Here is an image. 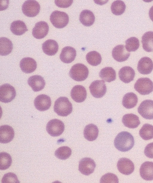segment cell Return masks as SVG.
Instances as JSON below:
<instances>
[{"label":"cell","instance_id":"1","mask_svg":"<svg viewBox=\"0 0 153 183\" xmlns=\"http://www.w3.org/2000/svg\"><path fill=\"white\" fill-rule=\"evenodd\" d=\"M114 144L115 148L119 151H127L134 146V139L130 133L126 131H122L119 133L115 138Z\"/></svg>","mask_w":153,"mask_h":183},{"label":"cell","instance_id":"2","mask_svg":"<svg viewBox=\"0 0 153 183\" xmlns=\"http://www.w3.org/2000/svg\"><path fill=\"white\" fill-rule=\"evenodd\" d=\"M53 109L58 115L66 117L72 112L73 107L68 98L61 97L55 101Z\"/></svg>","mask_w":153,"mask_h":183},{"label":"cell","instance_id":"3","mask_svg":"<svg viewBox=\"0 0 153 183\" xmlns=\"http://www.w3.org/2000/svg\"><path fill=\"white\" fill-rule=\"evenodd\" d=\"M89 70L87 67L84 64L78 63L71 67L69 75L73 80L77 81H82L88 77Z\"/></svg>","mask_w":153,"mask_h":183},{"label":"cell","instance_id":"4","mask_svg":"<svg viewBox=\"0 0 153 183\" xmlns=\"http://www.w3.org/2000/svg\"><path fill=\"white\" fill-rule=\"evenodd\" d=\"M50 19L52 25L58 28L65 27L69 21L68 15L66 13L58 10L53 11L50 15Z\"/></svg>","mask_w":153,"mask_h":183},{"label":"cell","instance_id":"5","mask_svg":"<svg viewBox=\"0 0 153 183\" xmlns=\"http://www.w3.org/2000/svg\"><path fill=\"white\" fill-rule=\"evenodd\" d=\"M135 90L141 95H147L153 91V82L147 77L139 78L134 84Z\"/></svg>","mask_w":153,"mask_h":183},{"label":"cell","instance_id":"6","mask_svg":"<svg viewBox=\"0 0 153 183\" xmlns=\"http://www.w3.org/2000/svg\"><path fill=\"white\" fill-rule=\"evenodd\" d=\"M46 130L51 136L56 137L60 135L65 130V125L61 120L56 119L50 120L47 123Z\"/></svg>","mask_w":153,"mask_h":183},{"label":"cell","instance_id":"7","mask_svg":"<svg viewBox=\"0 0 153 183\" xmlns=\"http://www.w3.org/2000/svg\"><path fill=\"white\" fill-rule=\"evenodd\" d=\"M16 92L14 88L8 83L1 85L0 87V101L3 103H8L15 98Z\"/></svg>","mask_w":153,"mask_h":183},{"label":"cell","instance_id":"8","mask_svg":"<svg viewBox=\"0 0 153 183\" xmlns=\"http://www.w3.org/2000/svg\"><path fill=\"white\" fill-rule=\"evenodd\" d=\"M40 9L39 3L35 0H29L25 1L22 6V10L26 16L33 17L39 13Z\"/></svg>","mask_w":153,"mask_h":183},{"label":"cell","instance_id":"9","mask_svg":"<svg viewBox=\"0 0 153 183\" xmlns=\"http://www.w3.org/2000/svg\"><path fill=\"white\" fill-rule=\"evenodd\" d=\"M89 89L91 95L94 97L100 98L105 94L106 87L103 80H96L90 84Z\"/></svg>","mask_w":153,"mask_h":183},{"label":"cell","instance_id":"10","mask_svg":"<svg viewBox=\"0 0 153 183\" xmlns=\"http://www.w3.org/2000/svg\"><path fill=\"white\" fill-rule=\"evenodd\" d=\"M137 111L144 118L153 119V100H146L142 101L139 106Z\"/></svg>","mask_w":153,"mask_h":183},{"label":"cell","instance_id":"11","mask_svg":"<svg viewBox=\"0 0 153 183\" xmlns=\"http://www.w3.org/2000/svg\"><path fill=\"white\" fill-rule=\"evenodd\" d=\"M96 166L95 163L93 159L85 157L80 161L79 170L83 174L88 176L94 172Z\"/></svg>","mask_w":153,"mask_h":183},{"label":"cell","instance_id":"12","mask_svg":"<svg viewBox=\"0 0 153 183\" xmlns=\"http://www.w3.org/2000/svg\"><path fill=\"white\" fill-rule=\"evenodd\" d=\"M117 167L119 171L125 175L131 174L134 170L133 163L130 159L126 158L120 159L117 162Z\"/></svg>","mask_w":153,"mask_h":183},{"label":"cell","instance_id":"13","mask_svg":"<svg viewBox=\"0 0 153 183\" xmlns=\"http://www.w3.org/2000/svg\"><path fill=\"white\" fill-rule=\"evenodd\" d=\"M34 103L37 109L40 111H44L50 108L51 101L49 96L46 94H41L36 97Z\"/></svg>","mask_w":153,"mask_h":183},{"label":"cell","instance_id":"14","mask_svg":"<svg viewBox=\"0 0 153 183\" xmlns=\"http://www.w3.org/2000/svg\"><path fill=\"white\" fill-rule=\"evenodd\" d=\"M49 26L46 22L40 21L36 23L32 29V34L37 39H41L45 37L48 33Z\"/></svg>","mask_w":153,"mask_h":183},{"label":"cell","instance_id":"15","mask_svg":"<svg viewBox=\"0 0 153 183\" xmlns=\"http://www.w3.org/2000/svg\"><path fill=\"white\" fill-rule=\"evenodd\" d=\"M130 53L126 49L123 45H118L115 46L112 52L114 59L119 62H122L127 60L130 56Z\"/></svg>","mask_w":153,"mask_h":183},{"label":"cell","instance_id":"16","mask_svg":"<svg viewBox=\"0 0 153 183\" xmlns=\"http://www.w3.org/2000/svg\"><path fill=\"white\" fill-rule=\"evenodd\" d=\"M137 69L139 72L142 74L148 75L150 74L153 69V62L149 57H144L139 61Z\"/></svg>","mask_w":153,"mask_h":183},{"label":"cell","instance_id":"17","mask_svg":"<svg viewBox=\"0 0 153 183\" xmlns=\"http://www.w3.org/2000/svg\"><path fill=\"white\" fill-rule=\"evenodd\" d=\"M15 135L14 131L11 126L8 125H3L0 127V142L6 144L11 142Z\"/></svg>","mask_w":153,"mask_h":183},{"label":"cell","instance_id":"18","mask_svg":"<svg viewBox=\"0 0 153 183\" xmlns=\"http://www.w3.org/2000/svg\"><path fill=\"white\" fill-rule=\"evenodd\" d=\"M71 96L74 100L77 103H81L85 100L87 97L85 88L82 85H76L72 89Z\"/></svg>","mask_w":153,"mask_h":183},{"label":"cell","instance_id":"19","mask_svg":"<svg viewBox=\"0 0 153 183\" xmlns=\"http://www.w3.org/2000/svg\"><path fill=\"white\" fill-rule=\"evenodd\" d=\"M76 56V51L74 48L70 46H66L62 49L59 58L63 62L69 63L75 60Z\"/></svg>","mask_w":153,"mask_h":183},{"label":"cell","instance_id":"20","mask_svg":"<svg viewBox=\"0 0 153 183\" xmlns=\"http://www.w3.org/2000/svg\"><path fill=\"white\" fill-rule=\"evenodd\" d=\"M27 83L35 92L42 90L44 88L45 84L43 77L38 75H33L29 77L27 80Z\"/></svg>","mask_w":153,"mask_h":183},{"label":"cell","instance_id":"21","mask_svg":"<svg viewBox=\"0 0 153 183\" xmlns=\"http://www.w3.org/2000/svg\"><path fill=\"white\" fill-rule=\"evenodd\" d=\"M140 173L141 177L146 181L153 180V162L146 161L142 164Z\"/></svg>","mask_w":153,"mask_h":183},{"label":"cell","instance_id":"22","mask_svg":"<svg viewBox=\"0 0 153 183\" xmlns=\"http://www.w3.org/2000/svg\"><path fill=\"white\" fill-rule=\"evenodd\" d=\"M20 67L22 71L27 74L33 72L37 68L36 61L30 57L23 58L20 62Z\"/></svg>","mask_w":153,"mask_h":183},{"label":"cell","instance_id":"23","mask_svg":"<svg viewBox=\"0 0 153 183\" xmlns=\"http://www.w3.org/2000/svg\"><path fill=\"white\" fill-rule=\"evenodd\" d=\"M134 69L129 66H125L120 69L119 72V78L123 82L128 83L134 80L135 76Z\"/></svg>","mask_w":153,"mask_h":183},{"label":"cell","instance_id":"24","mask_svg":"<svg viewBox=\"0 0 153 183\" xmlns=\"http://www.w3.org/2000/svg\"><path fill=\"white\" fill-rule=\"evenodd\" d=\"M122 122L125 126L130 128H136L140 123L139 117L131 113L124 115L122 118Z\"/></svg>","mask_w":153,"mask_h":183},{"label":"cell","instance_id":"25","mask_svg":"<svg viewBox=\"0 0 153 183\" xmlns=\"http://www.w3.org/2000/svg\"><path fill=\"white\" fill-rule=\"evenodd\" d=\"M59 45L56 41L48 39L42 44V49L44 52L49 56L54 55L58 52Z\"/></svg>","mask_w":153,"mask_h":183},{"label":"cell","instance_id":"26","mask_svg":"<svg viewBox=\"0 0 153 183\" xmlns=\"http://www.w3.org/2000/svg\"><path fill=\"white\" fill-rule=\"evenodd\" d=\"M99 134V130L97 126L93 124L86 125L84 130V136L88 140L92 141L97 138Z\"/></svg>","mask_w":153,"mask_h":183},{"label":"cell","instance_id":"27","mask_svg":"<svg viewBox=\"0 0 153 183\" xmlns=\"http://www.w3.org/2000/svg\"><path fill=\"white\" fill-rule=\"evenodd\" d=\"M79 20L84 26L89 27L94 23L95 17L93 13L88 10H83L80 13Z\"/></svg>","mask_w":153,"mask_h":183},{"label":"cell","instance_id":"28","mask_svg":"<svg viewBox=\"0 0 153 183\" xmlns=\"http://www.w3.org/2000/svg\"><path fill=\"white\" fill-rule=\"evenodd\" d=\"M142 46L144 50L147 52H153V32H146L142 37Z\"/></svg>","mask_w":153,"mask_h":183},{"label":"cell","instance_id":"29","mask_svg":"<svg viewBox=\"0 0 153 183\" xmlns=\"http://www.w3.org/2000/svg\"><path fill=\"white\" fill-rule=\"evenodd\" d=\"M138 98L136 95L132 92L126 94L123 97L122 104L127 109H130L134 107L138 102Z\"/></svg>","mask_w":153,"mask_h":183},{"label":"cell","instance_id":"30","mask_svg":"<svg viewBox=\"0 0 153 183\" xmlns=\"http://www.w3.org/2000/svg\"><path fill=\"white\" fill-rule=\"evenodd\" d=\"M10 30L17 35H21L28 30L25 22L20 20L14 21L11 23Z\"/></svg>","mask_w":153,"mask_h":183},{"label":"cell","instance_id":"31","mask_svg":"<svg viewBox=\"0 0 153 183\" xmlns=\"http://www.w3.org/2000/svg\"><path fill=\"white\" fill-rule=\"evenodd\" d=\"M99 76L105 81L110 82L116 79V72L111 67H105L100 70Z\"/></svg>","mask_w":153,"mask_h":183},{"label":"cell","instance_id":"32","mask_svg":"<svg viewBox=\"0 0 153 183\" xmlns=\"http://www.w3.org/2000/svg\"><path fill=\"white\" fill-rule=\"evenodd\" d=\"M0 44V55L6 56L11 52L13 49V45L9 39L6 37H1Z\"/></svg>","mask_w":153,"mask_h":183},{"label":"cell","instance_id":"33","mask_svg":"<svg viewBox=\"0 0 153 183\" xmlns=\"http://www.w3.org/2000/svg\"><path fill=\"white\" fill-rule=\"evenodd\" d=\"M139 134L144 140H147L153 138V126L147 123L144 124L139 131Z\"/></svg>","mask_w":153,"mask_h":183},{"label":"cell","instance_id":"34","mask_svg":"<svg viewBox=\"0 0 153 183\" xmlns=\"http://www.w3.org/2000/svg\"><path fill=\"white\" fill-rule=\"evenodd\" d=\"M86 58L88 63L92 66H97L99 65L102 60L100 54L95 51L88 52L86 56Z\"/></svg>","mask_w":153,"mask_h":183},{"label":"cell","instance_id":"35","mask_svg":"<svg viewBox=\"0 0 153 183\" xmlns=\"http://www.w3.org/2000/svg\"><path fill=\"white\" fill-rule=\"evenodd\" d=\"M111 8V12L114 14L117 15H120L125 12L126 5L123 1L116 0L112 3Z\"/></svg>","mask_w":153,"mask_h":183},{"label":"cell","instance_id":"36","mask_svg":"<svg viewBox=\"0 0 153 183\" xmlns=\"http://www.w3.org/2000/svg\"><path fill=\"white\" fill-rule=\"evenodd\" d=\"M71 150L68 146H63L59 147L55 152V156L58 159L61 160H65L71 156Z\"/></svg>","mask_w":153,"mask_h":183},{"label":"cell","instance_id":"37","mask_svg":"<svg viewBox=\"0 0 153 183\" xmlns=\"http://www.w3.org/2000/svg\"><path fill=\"white\" fill-rule=\"evenodd\" d=\"M12 163V159L10 155L5 152L0 153V169L5 170L10 166Z\"/></svg>","mask_w":153,"mask_h":183},{"label":"cell","instance_id":"38","mask_svg":"<svg viewBox=\"0 0 153 183\" xmlns=\"http://www.w3.org/2000/svg\"><path fill=\"white\" fill-rule=\"evenodd\" d=\"M125 47L129 52H134L139 48L140 42L138 39L134 37L128 38L126 41Z\"/></svg>","mask_w":153,"mask_h":183},{"label":"cell","instance_id":"39","mask_svg":"<svg viewBox=\"0 0 153 183\" xmlns=\"http://www.w3.org/2000/svg\"><path fill=\"white\" fill-rule=\"evenodd\" d=\"M2 183H19L17 176L15 173L9 172L5 174L1 180Z\"/></svg>","mask_w":153,"mask_h":183},{"label":"cell","instance_id":"40","mask_svg":"<svg viewBox=\"0 0 153 183\" xmlns=\"http://www.w3.org/2000/svg\"><path fill=\"white\" fill-rule=\"evenodd\" d=\"M119 182L117 177L115 174L111 173H108L103 175L101 178L100 183Z\"/></svg>","mask_w":153,"mask_h":183},{"label":"cell","instance_id":"41","mask_svg":"<svg viewBox=\"0 0 153 183\" xmlns=\"http://www.w3.org/2000/svg\"><path fill=\"white\" fill-rule=\"evenodd\" d=\"M73 0H61L55 1L56 5L60 8H66L70 7L72 4Z\"/></svg>","mask_w":153,"mask_h":183},{"label":"cell","instance_id":"42","mask_svg":"<svg viewBox=\"0 0 153 183\" xmlns=\"http://www.w3.org/2000/svg\"><path fill=\"white\" fill-rule=\"evenodd\" d=\"M144 153L147 157L153 159V142L147 145L144 149Z\"/></svg>","mask_w":153,"mask_h":183},{"label":"cell","instance_id":"43","mask_svg":"<svg viewBox=\"0 0 153 183\" xmlns=\"http://www.w3.org/2000/svg\"><path fill=\"white\" fill-rule=\"evenodd\" d=\"M149 16L150 19L153 22V6L149 9Z\"/></svg>","mask_w":153,"mask_h":183}]
</instances>
